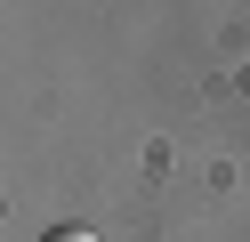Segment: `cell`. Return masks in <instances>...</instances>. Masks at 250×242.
<instances>
[{"mask_svg":"<svg viewBox=\"0 0 250 242\" xmlns=\"http://www.w3.org/2000/svg\"><path fill=\"white\" fill-rule=\"evenodd\" d=\"M41 242H97V234H89V226H49Z\"/></svg>","mask_w":250,"mask_h":242,"instance_id":"6da1fadb","label":"cell"}]
</instances>
